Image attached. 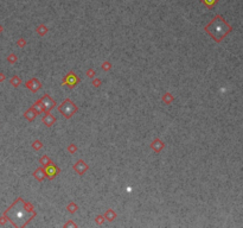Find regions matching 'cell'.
Masks as SVG:
<instances>
[{
  "mask_svg": "<svg viewBox=\"0 0 243 228\" xmlns=\"http://www.w3.org/2000/svg\"><path fill=\"white\" fill-rule=\"evenodd\" d=\"M205 30H206L208 33H210V36L216 42H220L231 31V27L229 26L228 23L222 17L217 15L212 22L205 27Z\"/></svg>",
  "mask_w": 243,
  "mask_h": 228,
  "instance_id": "6da1fadb",
  "label": "cell"
},
{
  "mask_svg": "<svg viewBox=\"0 0 243 228\" xmlns=\"http://www.w3.org/2000/svg\"><path fill=\"white\" fill-rule=\"evenodd\" d=\"M31 210H32V209H30V210L27 209V205H25L23 212H17L14 205H12V207L8 209L7 214L10 215V219H11V221L14 223L15 226H22L20 221H25V223H26V222L30 221L31 217L35 216V213H31Z\"/></svg>",
  "mask_w": 243,
  "mask_h": 228,
  "instance_id": "7a4b0ae2",
  "label": "cell"
},
{
  "mask_svg": "<svg viewBox=\"0 0 243 228\" xmlns=\"http://www.w3.org/2000/svg\"><path fill=\"white\" fill-rule=\"evenodd\" d=\"M77 111V107L75 103H72L70 100H65L61 106H60V112H61L64 116L67 118H70L72 114L75 113Z\"/></svg>",
  "mask_w": 243,
  "mask_h": 228,
  "instance_id": "3957f363",
  "label": "cell"
},
{
  "mask_svg": "<svg viewBox=\"0 0 243 228\" xmlns=\"http://www.w3.org/2000/svg\"><path fill=\"white\" fill-rule=\"evenodd\" d=\"M40 102L43 103V106H44V108H45L46 111H50L53 107V101L49 95H45L43 99L40 100Z\"/></svg>",
  "mask_w": 243,
  "mask_h": 228,
  "instance_id": "277c9868",
  "label": "cell"
},
{
  "mask_svg": "<svg viewBox=\"0 0 243 228\" xmlns=\"http://www.w3.org/2000/svg\"><path fill=\"white\" fill-rule=\"evenodd\" d=\"M77 81H78V78H77V76L74 75V74H69V75L67 76V78H65V82L68 84H70V86L75 84Z\"/></svg>",
  "mask_w": 243,
  "mask_h": 228,
  "instance_id": "5b68a950",
  "label": "cell"
},
{
  "mask_svg": "<svg viewBox=\"0 0 243 228\" xmlns=\"http://www.w3.org/2000/svg\"><path fill=\"white\" fill-rule=\"evenodd\" d=\"M45 176H49V177H53V175H56L57 174V171H58V169H56V167H53V165H51V167H46L45 170Z\"/></svg>",
  "mask_w": 243,
  "mask_h": 228,
  "instance_id": "8992f818",
  "label": "cell"
},
{
  "mask_svg": "<svg viewBox=\"0 0 243 228\" xmlns=\"http://www.w3.org/2000/svg\"><path fill=\"white\" fill-rule=\"evenodd\" d=\"M43 121L45 122L47 126H51L53 122H55V118H53V116H51L50 114H46V116H44V118H43Z\"/></svg>",
  "mask_w": 243,
  "mask_h": 228,
  "instance_id": "52a82bcc",
  "label": "cell"
}]
</instances>
